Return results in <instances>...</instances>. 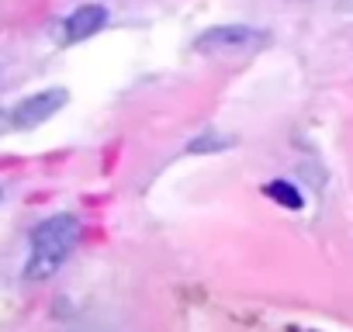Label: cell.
Returning <instances> with one entry per match:
<instances>
[{"instance_id": "6da1fadb", "label": "cell", "mask_w": 353, "mask_h": 332, "mask_svg": "<svg viewBox=\"0 0 353 332\" xmlns=\"http://www.w3.org/2000/svg\"><path fill=\"white\" fill-rule=\"evenodd\" d=\"M80 242V218L77 215H49L32 229V249L25 260V277L28 280H46L52 277L70 253Z\"/></svg>"}, {"instance_id": "7a4b0ae2", "label": "cell", "mask_w": 353, "mask_h": 332, "mask_svg": "<svg viewBox=\"0 0 353 332\" xmlns=\"http://www.w3.org/2000/svg\"><path fill=\"white\" fill-rule=\"evenodd\" d=\"M270 42L267 32L250 25H215L194 39V52L201 56H250Z\"/></svg>"}, {"instance_id": "3957f363", "label": "cell", "mask_w": 353, "mask_h": 332, "mask_svg": "<svg viewBox=\"0 0 353 332\" xmlns=\"http://www.w3.org/2000/svg\"><path fill=\"white\" fill-rule=\"evenodd\" d=\"M70 101V90L66 87H49V90H39L32 97H25L21 104L11 107V128L18 132H32L39 125H46L49 118H56Z\"/></svg>"}, {"instance_id": "277c9868", "label": "cell", "mask_w": 353, "mask_h": 332, "mask_svg": "<svg viewBox=\"0 0 353 332\" xmlns=\"http://www.w3.org/2000/svg\"><path fill=\"white\" fill-rule=\"evenodd\" d=\"M104 25H108V8H104V4H80V8L59 25V42H63V45L87 42V39H94Z\"/></svg>"}, {"instance_id": "5b68a950", "label": "cell", "mask_w": 353, "mask_h": 332, "mask_svg": "<svg viewBox=\"0 0 353 332\" xmlns=\"http://www.w3.org/2000/svg\"><path fill=\"white\" fill-rule=\"evenodd\" d=\"M263 194H267L270 201H277V205L291 208V211H301V208H305V198H301V191H298L294 184H288V180H270V184L263 187Z\"/></svg>"}, {"instance_id": "8992f818", "label": "cell", "mask_w": 353, "mask_h": 332, "mask_svg": "<svg viewBox=\"0 0 353 332\" xmlns=\"http://www.w3.org/2000/svg\"><path fill=\"white\" fill-rule=\"evenodd\" d=\"M236 145V138L232 135H219V132H205V135H198V138H191V145H188V152L191 156H208V152H225V149H232Z\"/></svg>"}, {"instance_id": "52a82bcc", "label": "cell", "mask_w": 353, "mask_h": 332, "mask_svg": "<svg viewBox=\"0 0 353 332\" xmlns=\"http://www.w3.org/2000/svg\"><path fill=\"white\" fill-rule=\"evenodd\" d=\"M0 201H4V191H0Z\"/></svg>"}]
</instances>
